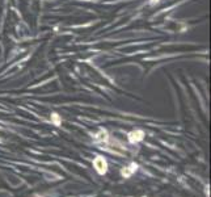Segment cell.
Segmentation results:
<instances>
[{"label": "cell", "mask_w": 211, "mask_h": 197, "mask_svg": "<svg viewBox=\"0 0 211 197\" xmlns=\"http://www.w3.org/2000/svg\"><path fill=\"white\" fill-rule=\"evenodd\" d=\"M143 138V131H134L130 134V141L131 142H138Z\"/></svg>", "instance_id": "cell-2"}, {"label": "cell", "mask_w": 211, "mask_h": 197, "mask_svg": "<svg viewBox=\"0 0 211 197\" xmlns=\"http://www.w3.org/2000/svg\"><path fill=\"white\" fill-rule=\"evenodd\" d=\"M94 166H96V168L98 169L100 174H104V172L106 171V163H105V160L102 158H100V156L94 160Z\"/></svg>", "instance_id": "cell-1"}]
</instances>
